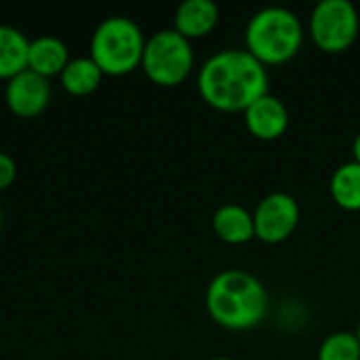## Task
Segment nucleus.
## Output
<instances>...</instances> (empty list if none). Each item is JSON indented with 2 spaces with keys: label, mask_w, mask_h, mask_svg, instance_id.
<instances>
[{
  "label": "nucleus",
  "mask_w": 360,
  "mask_h": 360,
  "mask_svg": "<svg viewBox=\"0 0 360 360\" xmlns=\"http://www.w3.org/2000/svg\"><path fill=\"white\" fill-rule=\"evenodd\" d=\"M196 86L209 108L236 114L270 93V76L245 49H224L200 65Z\"/></svg>",
  "instance_id": "nucleus-1"
},
{
  "label": "nucleus",
  "mask_w": 360,
  "mask_h": 360,
  "mask_svg": "<svg viewBox=\"0 0 360 360\" xmlns=\"http://www.w3.org/2000/svg\"><path fill=\"white\" fill-rule=\"evenodd\" d=\"M207 312L215 325L228 331H251L266 319L268 291L247 270H224L207 287Z\"/></svg>",
  "instance_id": "nucleus-2"
},
{
  "label": "nucleus",
  "mask_w": 360,
  "mask_h": 360,
  "mask_svg": "<svg viewBox=\"0 0 360 360\" xmlns=\"http://www.w3.org/2000/svg\"><path fill=\"white\" fill-rule=\"evenodd\" d=\"M304 44V25L297 13L285 6L257 11L245 30V51L262 65L289 63Z\"/></svg>",
  "instance_id": "nucleus-3"
},
{
  "label": "nucleus",
  "mask_w": 360,
  "mask_h": 360,
  "mask_svg": "<svg viewBox=\"0 0 360 360\" xmlns=\"http://www.w3.org/2000/svg\"><path fill=\"white\" fill-rule=\"evenodd\" d=\"M141 27L124 15L105 17L91 36V59L99 65L103 76H127L141 68L146 49Z\"/></svg>",
  "instance_id": "nucleus-4"
},
{
  "label": "nucleus",
  "mask_w": 360,
  "mask_h": 360,
  "mask_svg": "<svg viewBox=\"0 0 360 360\" xmlns=\"http://www.w3.org/2000/svg\"><path fill=\"white\" fill-rule=\"evenodd\" d=\"M141 70L158 86L181 84L194 70L192 42L173 27L152 34L146 40Z\"/></svg>",
  "instance_id": "nucleus-5"
},
{
  "label": "nucleus",
  "mask_w": 360,
  "mask_h": 360,
  "mask_svg": "<svg viewBox=\"0 0 360 360\" xmlns=\"http://www.w3.org/2000/svg\"><path fill=\"white\" fill-rule=\"evenodd\" d=\"M360 34V15L350 0H321L310 15V38L327 55L348 51Z\"/></svg>",
  "instance_id": "nucleus-6"
},
{
  "label": "nucleus",
  "mask_w": 360,
  "mask_h": 360,
  "mask_svg": "<svg viewBox=\"0 0 360 360\" xmlns=\"http://www.w3.org/2000/svg\"><path fill=\"white\" fill-rule=\"evenodd\" d=\"M300 217V205L291 194L272 192L264 196L253 211L255 238L266 245H281L295 234Z\"/></svg>",
  "instance_id": "nucleus-7"
},
{
  "label": "nucleus",
  "mask_w": 360,
  "mask_h": 360,
  "mask_svg": "<svg viewBox=\"0 0 360 360\" xmlns=\"http://www.w3.org/2000/svg\"><path fill=\"white\" fill-rule=\"evenodd\" d=\"M4 101H6V108L15 116L36 118L38 114H42L46 110V105L51 101L49 78H44L32 70H23L21 74L6 80Z\"/></svg>",
  "instance_id": "nucleus-8"
},
{
  "label": "nucleus",
  "mask_w": 360,
  "mask_h": 360,
  "mask_svg": "<svg viewBox=\"0 0 360 360\" xmlns=\"http://www.w3.org/2000/svg\"><path fill=\"white\" fill-rule=\"evenodd\" d=\"M245 127L247 131L259 141H276L289 129V110L272 93H266L257 101H253L245 112Z\"/></svg>",
  "instance_id": "nucleus-9"
},
{
  "label": "nucleus",
  "mask_w": 360,
  "mask_h": 360,
  "mask_svg": "<svg viewBox=\"0 0 360 360\" xmlns=\"http://www.w3.org/2000/svg\"><path fill=\"white\" fill-rule=\"evenodd\" d=\"M219 21V8L213 0H186L177 6L173 30L184 38L198 40L209 36Z\"/></svg>",
  "instance_id": "nucleus-10"
},
{
  "label": "nucleus",
  "mask_w": 360,
  "mask_h": 360,
  "mask_svg": "<svg viewBox=\"0 0 360 360\" xmlns=\"http://www.w3.org/2000/svg\"><path fill=\"white\" fill-rule=\"evenodd\" d=\"M70 61V49L68 44L57 38V36H38L30 40V51H27V70L51 78L59 76Z\"/></svg>",
  "instance_id": "nucleus-11"
},
{
  "label": "nucleus",
  "mask_w": 360,
  "mask_h": 360,
  "mask_svg": "<svg viewBox=\"0 0 360 360\" xmlns=\"http://www.w3.org/2000/svg\"><path fill=\"white\" fill-rule=\"evenodd\" d=\"M213 232L226 245H247L255 238L253 213L236 202L224 205L213 215Z\"/></svg>",
  "instance_id": "nucleus-12"
},
{
  "label": "nucleus",
  "mask_w": 360,
  "mask_h": 360,
  "mask_svg": "<svg viewBox=\"0 0 360 360\" xmlns=\"http://www.w3.org/2000/svg\"><path fill=\"white\" fill-rule=\"evenodd\" d=\"M27 36L13 25L0 23V78L11 80L27 70Z\"/></svg>",
  "instance_id": "nucleus-13"
},
{
  "label": "nucleus",
  "mask_w": 360,
  "mask_h": 360,
  "mask_svg": "<svg viewBox=\"0 0 360 360\" xmlns=\"http://www.w3.org/2000/svg\"><path fill=\"white\" fill-rule=\"evenodd\" d=\"M59 80L70 95L84 97L99 89L103 80V72L91 57H76L68 61L65 70L59 74Z\"/></svg>",
  "instance_id": "nucleus-14"
},
{
  "label": "nucleus",
  "mask_w": 360,
  "mask_h": 360,
  "mask_svg": "<svg viewBox=\"0 0 360 360\" xmlns=\"http://www.w3.org/2000/svg\"><path fill=\"white\" fill-rule=\"evenodd\" d=\"M329 192L333 202L348 211V213H359L360 211V165L350 160L340 165L329 181Z\"/></svg>",
  "instance_id": "nucleus-15"
},
{
  "label": "nucleus",
  "mask_w": 360,
  "mask_h": 360,
  "mask_svg": "<svg viewBox=\"0 0 360 360\" xmlns=\"http://www.w3.org/2000/svg\"><path fill=\"white\" fill-rule=\"evenodd\" d=\"M316 360H360V342L356 333L338 331L323 340Z\"/></svg>",
  "instance_id": "nucleus-16"
},
{
  "label": "nucleus",
  "mask_w": 360,
  "mask_h": 360,
  "mask_svg": "<svg viewBox=\"0 0 360 360\" xmlns=\"http://www.w3.org/2000/svg\"><path fill=\"white\" fill-rule=\"evenodd\" d=\"M17 179V162L11 154L0 152V192L11 188Z\"/></svg>",
  "instance_id": "nucleus-17"
},
{
  "label": "nucleus",
  "mask_w": 360,
  "mask_h": 360,
  "mask_svg": "<svg viewBox=\"0 0 360 360\" xmlns=\"http://www.w3.org/2000/svg\"><path fill=\"white\" fill-rule=\"evenodd\" d=\"M352 160L360 165V133L354 137V141H352Z\"/></svg>",
  "instance_id": "nucleus-18"
},
{
  "label": "nucleus",
  "mask_w": 360,
  "mask_h": 360,
  "mask_svg": "<svg viewBox=\"0 0 360 360\" xmlns=\"http://www.w3.org/2000/svg\"><path fill=\"white\" fill-rule=\"evenodd\" d=\"M211 360H232V359H226V356H217V359H211Z\"/></svg>",
  "instance_id": "nucleus-19"
},
{
  "label": "nucleus",
  "mask_w": 360,
  "mask_h": 360,
  "mask_svg": "<svg viewBox=\"0 0 360 360\" xmlns=\"http://www.w3.org/2000/svg\"><path fill=\"white\" fill-rule=\"evenodd\" d=\"M0 228H2V207H0Z\"/></svg>",
  "instance_id": "nucleus-20"
},
{
  "label": "nucleus",
  "mask_w": 360,
  "mask_h": 360,
  "mask_svg": "<svg viewBox=\"0 0 360 360\" xmlns=\"http://www.w3.org/2000/svg\"><path fill=\"white\" fill-rule=\"evenodd\" d=\"M356 338H359V342H360V323H359V329H356Z\"/></svg>",
  "instance_id": "nucleus-21"
}]
</instances>
